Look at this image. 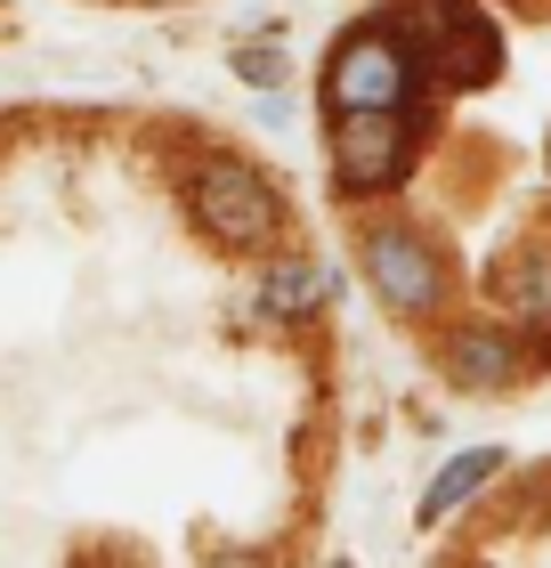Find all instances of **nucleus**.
Instances as JSON below:
<instances>
[{"mask_svg": "<svg viewBox=\"0 0 551 568\" xmlns=\"http://www.w3.org/2000/svg\"><path fill=\"white\" fill-rule=\"evenodd\" d=\"M519 293H528V308H543V317H551V261H535L528 276H519Z\"/></svg>", "mask_w": 551, "mask_h": 568, "instance_id": "9d476101", "label": "nucleus"}, {"mask_svg": "<svg viewBox=\"0 0 551 568\" xmlns=\"http://www.w3.org/2000/svg\"><path fill=\"white\" fill-rule=\"evenodd\" d=\"M365 284L389 301V308H438V293H446V268H438V252L422 244V236H406V227H374L365 236Z\"/></svg>", "mask_w": 551, "mask_h": 568, "instance_id": "39448f33", "label": "nucleus"}, {"mask_svg": "<svg viewBox=\"0 0 551 568\" xmlns=\"http://www.w3.org/2000/svg\"><path fill=\"white\" fill-rule=\"evenodd\" d=\"M235 73H244L252 90H276V82H284V49H259V41L235 49Z\"/></svg>", "mask_w": 551, "mask_h": 568, "instance_id": "1a4fd4ad", "label": "nucleus"}, {"mask_svg": "<svg viewBox=\"0 0 551 568\" xmlns=\"http://www.w3.org/2000/svg\"><path fill=\"white\" fill-rule=\"evenodd\" d=\"M455 374L494 390V382H511V342H494V333H462L455 342Z\"/></svg>", "mask_w": 551, "mask_h": 568, "instance_id": "0eeeda50", "label": "nucleus"}, {"mask_svg": "<svg viewBox=\"0 0 551 568\" xmlns=\"http://www.w3.org/2000/svg\"><path fill=\"white\" fill-rule=\"evenodd\" d=\"M195 212L235 252H252V244L276 236V195L259 187V171H244V163H203L195 171Z\"/></svg>", "mask_w": 551, "mask_h": 568, "instance_id": "7ed1b4c3", "label": "nucleus"}, {"mask_svg": "<svg viewBox=\"0 0 551 568\" xmlns=\"http://www.w3.org/2000/svg\"><path fill=\"white\" fill-rule=\"evenodd\" d=\"M406 58L422 82H487L494 73V33L479 17L462 9V0H414L406 9Z\"/></svg>", "mask_w": 551, "mask_h": 568, "instance_id": "f257e3e1", "label": "nucleus"}, {"mask_svg": "<svg viewBox=\"0 0 551 568\" xmlns=\"http://www.w3.org/2000/svg\"><path fill=\"white\" fill-rule=\"evenodd\" d=\"M325 301V268H300V261H284L268 276V308H317Z\"/></svg>", "mask_w": 551, "mask_h": 568, "instance_id": "6e6552de", "label": "nucleus"}, {"mask_svg": "<svg viewBox=\"0 0 551 568\" xmlns=\"http://www.w3.org/2000/svg\"><path fill=\"white\" fill-rule=\"evenodd\" d=\"M333 171H340V187H357V195L389 187V179L406 171V122H398V106L333 114Z\"/></svg>", "mask_w": 551, "mask_h": 568, "instance_id": "20e7f679", "label": "nucleus"}, {"mask_svg": "<svg viewBox=\"0 0 551 568\" xmlns=\"http://www.w3.org/2000/svg\"><path fill=\"white\" fill-rule=\"evenodd\" d=\"M414 58L389 33H349L333 49V65H325V106L333 114H365V106H406L414 98Z\"/></svg>", "mask_w": 551, "mask_h": 568, "instance_id": "f03ea898", "label": "nucleus"}, {"mask_svg": "<svg viewBox=\"0 0 551 568\" xmlns=\"http://www.w3.org/2000/svg\"><path fill=\"white\" fill-rule=\"evenodd\" d=\"M494 463H503L494 447L462 455V463H446V471H438V487H430V504H422V520H446L455 504H470V487H487V479H494Z\"/></svg>", "mask_w": 551, "mask_h": 568, "instance_id": "423d86ee", "label": "nucleus"}]
</instances>
